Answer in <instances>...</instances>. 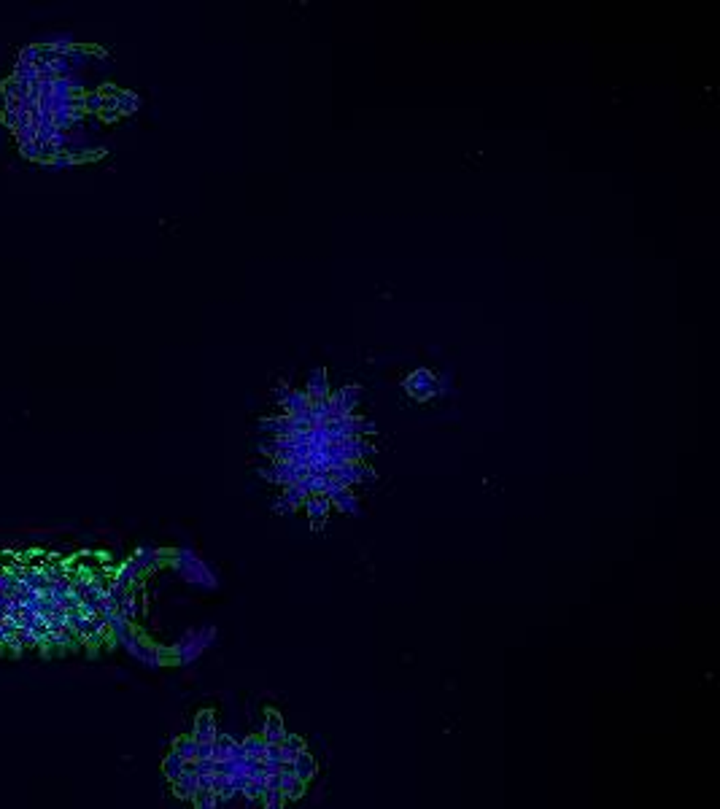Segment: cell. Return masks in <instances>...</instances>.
I'll return each instance as SVG.
<instances>
[{
	"label": "cell",
	"mask_w": 720,
	"mask_h": 809,
	"mask_svg": "<svg viewBox=\"0 0 720 809\" xmlns=\"http://www.w3.org/2000/svg\"><path fill=\"white\" fill-rule=\"evenodd\" d=\"M405 391L411 394L413 400H418V402H427V400L437 397L443 388H440V378L434 375L432 370H427V367H418V370H413L411 375L405 378Z\"/></svg>",
	"instance_id": "cell-2"
},
{
	"label": "cell",
	"mask_w": 720,
	"mask_h": 809,
	"mask_svg": "<svg viewBox=\"0 0 720 809\" xmlns=\"http://www.w3.org/2000/svg\"><path fill=\"white\" fill-rule=\"evenodd\" d=\"M130 588L98 553L46 547L0 550V653H95L130 637L122 615Z\"/></svg>",
	"instance_id": "cell-1"
},
{
	"label": "cell",
	"mask_w": 720,
	"mask_h": 809,
	"mask_svg": "<svg viewBox=\"0 0 720 809\" xmlns=\"http://www.w3.org/2000/svg\"><path fill=\"white\" fill-rule=\"evenodd\" d=\"M178 569H181V575H184L189 583H203V586L213 588L216 586V577H213V572L208 569V564H203L194 553H189V550H181L178 553Z\"/></svg>",
	"instance_id": "cell-3"
},
{
	"label": "cell",
	"mask_w": 720,
	"mask_h": 809,
	"mask_svg": "<svg viewBox=\"0 0 720 809\" xmlns=\"http://www.w3.org/2000/svg\"><path fill=\"white\" fill-rule=\"evenodd\" d=\"M170 785H173V793H176L178 799H189V801H192V799L197 796V777H194L189 769H186L181 777H176Z\"/></svg>",
	"instance_id": "cell-14"
},
{
	"label": "cell",
	"mask_w": 720,
	"mask_h": 809,
	"mask_svg": "<svg viewBox=\"0 0 720 809\" xmlns=\"http://www.w3.org/2000/svg\"><path fill=\"white\" fill-rule=\"evenodd\" d=\"M362 386H340L332 397H335V402H337V407L343 410V416H351L353 410H356V404L362 402Z\"/></svg>",
	"instance_id": "cell-6"
},
{
	"label": "cell",
	"mask_w": 720,
	"mask_h": 809,
	"mask_svg": "<svg viewBox=\"0 0 720 809\" xmlns=\"http://www.w3.org/2000/svg\"><path fill=\"white\" fill-rule=\"evenodd\" d=\"M268 745H281L284 739H286V728H284V720H281V715L278 712H268V718H265V728H262V734H259Z\"/></svg>",
	"instance_id": "cell-7"
},
{
	"label": "cell",
	"mask_w": 720,
	"mask_h": 809,
	"mask_svg": "<svg viewBox=\"0 0 720 809\" xmlns=\"http://www.w3.org/2000/svg\"><path fill=\"white\" fill-rule=\"evenodd\" d=\"M243 750H246L248 758H254V761H265V753H268V742L256 734V736H248L246 742H243Z\"/></svg>",
	"instance_id": "cell-21"
},
{
	"label": "cell",
	"mask_w": 720,
	"mask_h": 809,
	"mask_svg": "<svg viewBox=\"0 0 720 809\" xmlns=\"http://www.w3.org/2000/svg\"><path fill=\"white\" fill-rule=\"evenodd\" d=\"M291 771H294V777H297V780H302V782L308 785L310 780L316 777V758L310 755L308 750H305V753H300V755L291 761Z\"/></svg>",
	"instance_id": "cell-13"
},
{
	"label": "cell",
	"mask_w": 720,
	"mask_h": 809,
	"mask_svg": "<svg viewBox=\"0 0 720 809\" xmlns=\"http://www.w3.org/2000/svg\"><path fill=\"white\" fill-rule=\"evenodd\" d=\"M302 507H305V513H308L313 529H321L324 521H327V515H330V510H332V505L324 499V497H308Z\"/></svg>",
	"instance_id": "cell-9"
},
{
	"label": "cell",
	"mask_w": 720,
	"mask_h": 809,
	"mask_svg": "<svg viewBox=\"0 0 720 809\" xmlns=\"http://www.w3.org/2000/svg\"><path fill=\"white\" fill-rule=\"evenodd\" d=\"M305 494L297 488V485H289V488H284V494L275 499V513H294L297 507L305 505Z\"/></svg>",
	"instance_id": "cell-11"
},
{
	"label": "cell",
	"mask_w": 720,
	"mask_h": 809,
	"mask_svg": "<svg viewBox=\"0 0 720 809\" xmlns=\"http://www.w3.org/2000/svg\"><path fill=\"white\" fill-rule=\"evenodd\" d=\"M210 793H216L219 799H232V796H235L232 777H227V774H216V771H213V785H210Z\"/></svg>",
	"instance_id": "cell-20"
},
{
	"label": "cell",
	"mask_w": 720,
	"mask_h": 809,
	"mask_svg": "<svg viewBox=\"0 0 720 809\" xmlns=\"http://www.w3.org/2000/svg\"><path fill=\"white\" fill-rule=\"evenodd\" d=\"M192 801H194V809H216L219 796L216 793H197Z\"/></svg>",
	"instance_id": "cell-23"
},
{
	"label": "cell",
	"mask_w": 720,
	"mask_h": 809,
	"mask_svg": "<svg viewBox=\"0 0 720 809\" xmlns=\"http://www.w3.org/2000/svg\"><path fill=\"white\" fill-rule=\"evenodd\" d=\"M173 753L181 755L186 764H192L197 758V739L194 736H178V739H173Z\"/></svg>",
	"instance_id": "cell-16"
},
{
	"label": "cell",
	"mask_w": 720,
	"mask_h": 809,
	"mask_svg": "<svg viewBox=\"0 0 720 809\" xmlns=\"http://www.w3.org/2000/svg\"><path fill=\"white\" fill-rule=\"evenodd\" d=\"M192 736H194L197 742H213V739H216V718H213V712L203 709V712L194 718V731H192Z\"/></svg>",
	"instance_id": "cell-8"
},
{
	"label": "cell",
	"mask_w": 720,
	"mask_h": 809,
	"mask_svg": "<svg viewBox=\"0 0 720 809\" xmlns=\"http://www.w3.org/2000/svg\"><path fill=\"white\" fill-rule=\"evenodd\" d=\"M162 771H165L167 780L173 782L176 777H181V774L186 771V761L181 758V755H176V753L170 750V753L165 755V761H162Z\"/></svg>",
	"instance_id": "cell-18"
},
{
	"label": "cell",
	"mask_w": 720,
	"mask_h": 809,
	"mask_svg": "<svg viewBox=\"0 0 720 809\" xmlns=\"http://www.w3.org/2000/svg\"><path fill=\"white\" fill-rule=\"evenodd\" d=\"M213 634H216L213 628H206V631H197V634H192V637H189V642H186V645H184V650L178 647V656H184V661H189V658H194V656H197V653H200L203 647L210 645Z\"/></svg>",
	"instance_id": "cell-12"
},
{
	"label": "cell",
	"mask_w": 720,
	"mask_h": 809,
	"mask_svg": "<svg viewBox=\"0 0 720 809\" xmlns=\"http://www.w3.org/2000/svg\"><path fill=\"white\" fill-rule=\"evenodd\" d=\"M259 432H268L270 437H289V434H294V424H291V418L289 416H275V418H262L259 421Z\"/></svg>",
	"instance_id": "cell-10"
},
{
	"label": "cell",
	"mask_w": 720,
	"mask_h": 809,
	"mask_svg": "<svg viewBox=\"0 0 720 809\" xmlns=\"http://www.w3.org/2000/svg\"><path fill=\"white\" fill-rule=\"evenodd\" d=\"M330 478L335 481V483L343 485V488H351V485L370 483V481H375L378 475H375V469H372L370 464H343V467H337V469H332Z\"/></svg>",
	"instance_id": "cell-4"
},
{
	"label": "cell",
	"mask_w": 720,
	"mask_h": 809,
	"mask_svg": "<svg viewBox=\"0 0 720 809\" xmlns=\"http://www.w3.org/2000/svg\"><path fill=\"white\" fill-rule=\"evenodd\" d=\"M281 793L286 796V801H291V799H300L302 793H305V782L302 780H297L294 774H281Z\"/></svg>",
	"instance_id": "cell-19"
},
{
	"label": "cell",
	"mask_w": 720,
	"mask_h": 809,
	"mask_svg": "<svg viewBox=\"0 0 720 809\" xmlns=\"http://www.w3.org/2000/svg\"><path fill=\"white\" fill-rule=\"evenodd\" d=\"M235 745H238V742H232L229 736H219V734H216V739H213V750H210V761H216V764H219V761H229Z\"/></svg>",
	"instance_id": "cell-17"
},
{
	"label": "cell",
	"mask_w": 720,
	"mask_h": 809,
	"mask_svg": "<svg viewBox=\"0 0 720 809\" xmlns=\"http://www.w3.org/2000/svg\"><path fill=\"white\" fill-rule=\"evenodd\" d=\"M262 807L265 809H284L286 807V796H284L281 790H268V793L262 796Z\"/></svg>",
	"instance_id": "cell-22"
},
{
	"label": "cell",
	"mask_w": 720,
	"mask_h": 809,
	"mask_svg": "<svg viewBox=\"0 0 720 809\" xmlns=\"http://www.w3.org/2000/svg\"><path fill=\"white\" fill-rule=\"evenodd\" d=\"M268 790H281V774H270V777H268Z\"/></svg>",
	"instance_id": "cell-24"
},
{
	"label": "cell",
	"mask_w": 720,
	"mask_h": 809,
	"mask_svg": "<svg viewBox=\"0 0 720 809\" xmlns=\"http://www.w3.org/2000/svg\"><path fill=\"white\" fill-rule=\"evenodd\" d=\"M305 394L310 397V402H321V400H327L330 397V381H327V370L324 367H316V370H310L308 375V384H305V388H302Z\"/></svg>",
	"instance_id": "cell-5"
},
{
	"label": "cell",
	"mask_w": 720,
	"mask_h": 809,
	"mask_svg": "<svg viewBox=\"0 0 720 809\" xmlns=\"http://www.w3.org/2000/svg\"><path fill=\"white\" fill-rule=\"evenodd\" d=\"M281 748V758H284V764H291L300 753H305V739L302 736H297V734H289L286 739L278 745Z\"/></svg>",
	"instance_id": "cell-15"
}]
</instances>
